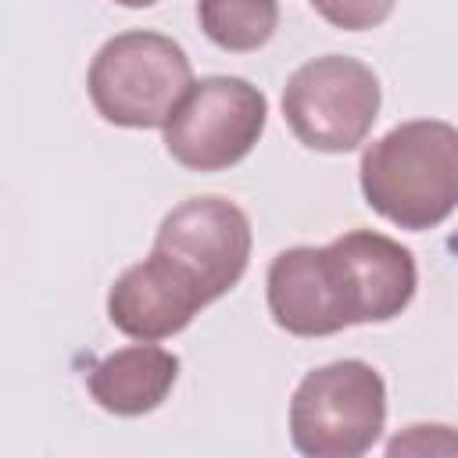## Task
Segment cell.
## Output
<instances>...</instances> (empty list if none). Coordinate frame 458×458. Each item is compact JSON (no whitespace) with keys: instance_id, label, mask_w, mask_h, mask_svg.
I'll return each instance as SVG.
<instances>
[{"instance_id":"6da1fadb","label":"cell","mask_w":458,"mask_h":458,"mask_svg":"<svg viewBox=\"0 0 458 458\" xmlns=\"http://www.w3.org/2000/svg\"><path fill=\"white\" fill-rule=\"evenodd\" d=\"M365 204L408 233L447 222L458 208V125L411 118L372 140L358 165Z\"/></svg>"},{"instance_id":"7a4b0ae2","label":"cell","mask_w":458,"mask_h":458,"mask_svg":"<svg viewBox=\"0 0 458 458\" xmlns=\"http://www.w3.org/2000/svg\"><path fill=\"white\" fill-rule=\"evenodd\" d=\"M193 86L186 50L161 32L132 29L111 36L86 75L97 114L122 129H165Z\"/></svg>"},{"instance_id":"3957f363","label":"cell","mask_w":458,"mask_h":458,"mask_svg":"<svg viewBox=\"0 0 458 458\" xmlns=\"http://www.w3.org/2000/svg\"><path fill=\"white\" fill-rule=\"evenodd\" d=\"M383 426L386 383L361 358L311 369L290 397V440L308 458H358Z\"/></svg>"},{"instance_id":"277c9868","label":"cell","mask_w":458,"mask_h":458,"mask_svg":"<svg viewBox=\"0 0 458 458\" xmlns=\"http://www.w3.org/2000/svg\"><path fill=\"white\" fill-rule=\"evenodd\" d=\"M383 89L376 72L344 54L304 61L283 86V118L290 132L318 154H347L372 132Z\"/></svg>"},{"instance_id":"5b68a950","label":"cell","mask_w":458,"mask_h":458,"mask_svg":"<svg viewBox=\"0 0 458 458\" xmlns=\"http://www.w3.org/2000/svg\"><path fill=\"white\" fill-rule=\"evenodd\" d=\"M268 100L240 75H208L190 86L165 122V150L190 172H225L261 140Z\"/></svg>"},{"instance_id":"8992f818","label":"cell","mask_w":458,"mask_h":458,"mask_svg":"<svg viewBox=\"0 0 458 458\" xmlns=\"http://www.w3.org/2000/svg\"><path fill=\"white\" fill-rule=\"evenodd\" d=\"M250 218L225 197H190L175 204L154 236V247L211 304L229 293L250 261Z\"/></svg>"},{"instance_id":"52a82bcc","label":"cell","mask_w":458,"mask_h":458,"mask_svg":"<svg viewBox=\"0 0 458 458\" xmlns=\"http://www.w3.org/2000/svg\"><path fill=\"white\" fill-rule=\"evenodd\" d=\"M326 250L333 261L347 326L390 322L411 304L419 286V268L411 250L401 247L397 240L372 229H351L329 240Z\"/></svg>"},{"instance_id":"ba28073f","label":"cell","mask_w":458,"mask_h":458,"mask_svg":"<svg viewBox=\"0 0 458 458\" xmlns=\"http://www.w3.org/2000/svg\"><path fill=\"white\" fill-rule=\"evenodd\" d=\"M208 308L200 290L186 283L157 250L129 265L107 290V318L132 340H165L182 333Z\"/></svg>"},{"instance_id":"9c48e42d","label":"cell","mask_w":458,"mask_h":458,"mask_svg":"<svg viewBox=\"0 0 458 458\" xmlns=\"http://www.w3.org/2000/svg\"><path fill=\"white\" fill-rule=\"evenodd\" d=\"M268 315L290 336H333L347 329L326 247H286L265 276Z\"/></svg>"},{"instance_id":"30bf717a","label":"cell","mask_w":458,"mask_h":458,"mask_svg":"<svg viewBox=\"0 0 458 458\" xmlns=\"http://www.w3.org/2000/svg\"><path fill=\"white\" fill-rule=\"evenodd\" d=\"M175 379H179V358L157 347L154 340H140L100 358L89 369L86 386L104 411L136 419L154 411L172 394Z\"/></svg>"},{"instance_id":"8fae6325","label":"cell","mask_w":458,"mask_h":458,"mask_svg":"<svg viewBox=\"0 0 458 458\" xmlns=\"http://www.w3.org/2000/svg\"><path fill=\"white\" fill-rule=\"evenodd\" d=\"M197 21L215 47L250 54L272 39L279 25V0H197Z\"/></svg>"},{"instance_id":"7c38bea8","label":"cell","mask_w":458,"mask_h":458,"mask_svg":"<svg viewBox=\"0 0 458 458\" xmlns=\"http://www.w3.org/2000/svg\"><path fill=\"white\" fill-rule=\"evenodd\" d=\"M386 454H458V433L440 422H419L386 444Z\"/></svg>"},{"instance_id":"4fadbf2b","label":"cell","mask_w":458,"mask_h":458,"mask_svg":"<svg viewBox=\"0 0 458 458\" xmlns=\"http://www.w3.org/2000/svg\"><path fill=\"white\" fill-rule=\"evenodd\" d=\"M114 4H122V7H154L157 0H114Z\"/></svg>"}]
</instances>
